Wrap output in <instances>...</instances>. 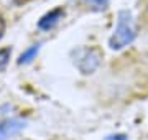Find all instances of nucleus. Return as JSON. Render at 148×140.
<instances>
[{
	"mask_svg": "<svg viewBox=\"0 0 148 140\" xmlns=\"http://www.w3.org/2000/svg\"><path fill=\"white\" fill-rule=\"evenodd\" d=\"M23 127H25V122L16 120V119L0 122V140H7L10 137H13V135H16Z\"/></svg>",
	"mask_w": 148,
	"mask_h": 140,
	"instance_id": "nucleus-3",
	"label": "nucleus"
},
{
	"mask_svg": "<svg viewBox=\"0 0 148 140\" xmlns=\"http://www.w3.org/2000/svg\"><path fill=\"white\" fill-rule=\"evenodd\" d=\"M137 30H135V20H133L132 12L120 10L117 15V27L114 30V35L109 40L112 49H122L128 46L135 40Z\"/></svg>",
	"mask_w": 148,
	"mask_h": 140,
	"instance_id": "nucleus-1",
	"label": "nucleus"
},
{
	"mask_svg": "<svg viewBox=\"0 0 148 140\" xmlns=\"http://www.w3.org/2000/svg\"><path fill=\"white\" fill-rule=\"evenodd\" d=\"M84 3L89 7L90 10L101 12V10H106V8H107L109 0H84Z\"/></svg>",
	"mask_w": 148,
	"mask_h": 140,
	"instance_id": "nucleus-6",
	"label": "nucleus"
},
{
	"mask_svg": "<svg viewBox=\"0 0 148 140\" xmlns=\"http://www.w3.org/2000/svg\"><path fill=\"white\" fill-rule=\"evenodd\" d=\"M10 56H12V49L10 48H7V46L5 48H0V73L8 66Z\"/></svg>",
	"mask_w": 148,
	"mask_h": 140,
	"instance_id": "nucleus-7",
	"label": "nucleus"
},
{
	"mask_svg": "<svg viewBox=\"0 0 148 140\" xmlns=\"http://www.w3.org/2000/svg\"><path fill=\"white\" fill-rule=\"evenodd\" d=\"M64 15V10L61 8V7H58V8H54V10L48 12L46 15H43L40 20H38V28L40 30H51V28L56 25V23L61 20V16Z\"/></svg>",
	"mask_w": 148,
	"mask_h": 140,
	"instance_id": "nucleus-4",
	"label": "nucleus"
},
{
	"mask_svg": "<svg viewBox=\"0 0 148 140\" xmlns=\"http://www.w3.org/2000/svg\"><path fill=\"white\" fill-rule=\"evenodd\" d=\"M40 51V45H32L30 48H27L23 53L20 54V58H18V65H23V63H30L35 56L38 54Z\"/></svg>",
	"mask_w": 148,
	"mask_h": 140,
	"instance_id": "nucleus-5",
	"label": "nucleus"
},
{
	"mask_svg": "<svg viewBox=\"0 0 148 140\" xmlns=\"http://www.w3.org/2000/svg\"><path fill=\"white\" fill-rule=\"evenodd\" d=\"M101 59V51L97 48H81L74 54V65L82 74H90L99 68Z\"/></svg>",
	"mask_w": 148,
	"mask_h": 140,
	"instance_id": "nucleus-2",
	"label": "nucleus"
},
{
	"mask_svg": "<svg viewBox=\"0 0 148 140\" xmlns=\"http://www.w3.org/2000/svg\"><path fill=\"white\" fill-rule=\"evenodd\" d=\"M106 140H128L125 135H122V134H115V135H109Z\"/></svg>",
	"mask_w": 148,
	"mask_h": 140,
	"instance_id": "nucleus-8",
	"label": "nucleus"
},
{
	"mask_svg": "<svg viewBox=\"0 0 148 140\" xmlns=\"http://www.w3.org/2000/svg\"><path fill=\"white\" fill-rule=\"evenodd\" d=\"M3 33H5V20L0 16V40H2V36H3Z\"/></svg>",
	"mask_w": 148,
	"mask_h": 140,
	"instance_id": "nucleus-9",
	"label": "nucleus"
},
{
	"mask_svg": "<svg viewBox=\"0 0 148 140\" xmlns=\"http://www.w3.org/2000/svg\"><path fill=\"white\" fill-rule=\"evenodd\" d=\"M147 8H148V5H147Z\"/></svg>",
	"mask_w": 148,
	"mask_h": 140,
	"instance_id": "nucleus-10",
	"label": "nucleus"
}]
</instances>
